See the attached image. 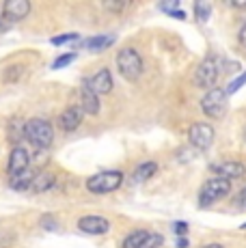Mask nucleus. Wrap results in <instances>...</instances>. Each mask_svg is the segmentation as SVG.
Returning <instances> with one entry per match:
<instances>
[{"mask_svg": "<svg viewBox=\"0 0 246 248\" xmlns=\"http://www.w3.org/2000/svg\"><path fill=\"white\" fill-rule=\"evenodd\" d=\"M54 125L44 117H28L24 121V140L37 151H46L54 145Z\"/></svg>", "mask_w": 246, "mask_h": 248, "instance_id": "1", "label": "nucleus"}, {"mask_svg": "<svg viewBox=\"0 0 246 248\" xmlns=\"http://www.w3.org/2000/svg\"><path fill=\"white\" fill-rule=\"evenodd\" d=\"M167 13H169L171 17H177V20H184V17H186V13H184L182 9H179V11H175V9H171V11H167Z\"/></svg>", "mask_w": 246, "mask_h": 248, "instance_id": "33", "label": "nucleus"}, {"mask_svg": "<svg viewBox=\"0 0 246 248\" xmlns=\"http://www.w3.org/2000/svg\"><path fill=\"white\" fill-rule=\"evenodd\" d=\"M82 119H84L82 108H80L78 104H72V106L63 108V112L56 117V125H59L61 132L72 134V132H76L80 125H82Z\"/></svg>", "mask_w": 246, "mask_h": 248, "instance_id": "10", "label": "nucleus"}, {"mask_svg": "<svg viewBox=\"0 0 246 248\" xmlns=\"http://www.w3.org/2000/svg\"><path fill=\"white\" fill-rule=\"evenodd\" d=\"M244 140H246V130H244Z\"/></svg>", "mask_w": 246, "mask_h": 248, "instance_id": "38", "label": "nucleus"}, {"mask_svg": "<svg viewBox=\"0 0 246 248\" xmlns=\"http://www.w3.org/2000/svg\"><path fill=\"white\" fill-rule=\"evenodd\" d=\"M238 205H240V207H246V188L238 194Z\"/></svg>", "mask_w": 246, "mask_h": 248, "instance_id": "34", "label": "nucleus"}, {"mask_svg": "<svg viewBox=\"0 0 246 248\" xmlns=\"http://www.w3.org/2000/svg\"><path fill=\"white\" fill-rule=\"evenodd\" d=\"M39 225H41V229H46V231H56V229H59V222H56V218L52 216V214H44V216L39 218Z\"/></svg>", "mask_w": 246, "mask_h": 248, "instance_id": "26", "label": "nucleus"}, {"mask_svg": "<svg viewBox=\"0 0 246 248\" xmlns=\"http://www.w3.org/2000/svg\"><path fill=\"white\" fill-rule=\"evenodd\" d=\"M56 181H59V177H56L54 170L39 169L35 173V177H32V184H31V190H28V192L35 194V197H39V194H46V192H50V190L56 188Z\"/></svg>", "mask_w": 246, "mask_h": 248, "instance_id": "12", "label": "nucleus"}, {"mask_svg": "<svg viewBox=\"0 0 246 248\" xmlns=\"http://www.w3.org/2000/svg\"><path fill=\"white\" fill-rule=\"evenodd\" d=\"M188 138H190V145L195 147V149L207 151L212 147V142H214L216 132L210 123H195V125H190V130H188Z\"/></svg>", "mask_w": 246, "mask_h": 248, "instance_id": "9", "label": "nucleus"}, {"mask_svg": "<svg viewBox=\"0 0 246 248\" xmlns=\"http://www.w3.org/2000/svg\"><path fill=\"white\" fill-rule=\"evenodd\" d=\"M4 138L9 140V145H24V121L22 119H9L4 125Z\"/></svg>", "mask_w": 246, "mask_h": 248, "instance_id": "17", "label": "nucleus"}, {"mask_svg": "<svg viewBox=\"0 0 246 248\" xmlns=\"http://www.w3.org/2000/svg\"><path fill=\"white\" fill-rule=\"evenodd\" d=\"M117 69L127 82H136L143 76V59L134 47H123L117 54Z\"/></svg>", "mask_w": 246, "mask_h": 248, "instance_id": "2", "label": "nucleus"}, {"mask_svg": "<svg viewBox=\"0 0 246 248\" xmlns=\"http://www.w3.org/2000/svg\"><path fill=\"white\" fill-rule=\"evenodd\" d=\"M238 39H240V44L246 46V22L240 26V32H238Z\"/></svg>", "mask_w": 246, "mask_h": 248, "instance_id": "31", "label": "nucleus"}, {"mask_svg": "<svg viewBox=\"0 0 246 248\" xmlns=\"http://www.w3.org/2000/svg\"><path fill=\"white\" fill-rule=\"evenodd\" d=\"M0 11H2V22L20 24L31 16L32 2H28V0H7V2L0 4Z\"/></svg>", "mask_w": 246, "mask_h": 248, "instance_id": "8", "label": "nucleus"}, {"mask_svg": "<svg viewBox=\"0 0 246 248\" xmlns=\"http://www.w3.org/2000/svg\"><path fill=\"white\" fill-rule=\"evenodd\" d=\"M78 39H80L78 32H65V35L52 37L50 44H52V46H65V44H74V41H78Z\"/></svg>", "mask_w": 246, "mask_h": 248, "instance_id": "24", "label": "nucleus"}, {"mask_svg": "<svg viewBox=\"0 0 246 248\" xmlns=\"http://www.w3.org/2000/svg\"><path fill=\"white\" fill-rule=\"evenodd\" d=\"M24 74H26V65H24V61H20V59L17 61L11 59L0 67V80H2V84H9V87L20 84Z\"/></svg>", "mask_w": 246, "mask_h": 248, "instance_id": "13", "label": "nucleus"}, {"mask_svg": "<svg viewBox=\"0 0 246 248\" xmlns=\"http://www.w3.org/2000/svg\"><path fill=\"white\" fill-rule=\"evenodd\" d=\"M149 237V231H145V229H138V231H132L130 235L123 240L121 248H143L145 240Z\"/></svg>", "mask_w": 246, "mask_h": 248, "instance_id": "21", "label": "nucleus"}, {"mask_svg": "<svg viewBox=\"0 0 246 248\" xmlns=\"http://www.w3.org/2000/svg\"><path fill=\"white\" fill-rule=\"evenodd\" d=\"M154 173H158V164L155 162H145V164L136 166V170L132 173V181L134 184H143L149 177H154Z\"/></svg>", "mask_w": 246, "mask_h": 248, "instance_id": "20", "label": "nucleus"}, {"mask_svg": "<svg viewBox=\"0 0 246 248\" xmlns=\"http://www.w3.org/2000/svg\"><path fill=\"white\" fill-rule=\"evenodd\" d=\"M104 7H106L108 11H123V9L127 7V2H104Z\"/></svg>", "mask_w": 246, "mask_h": 248, "instance_id": "29", "label": "nucleus"}, {"mask_svg": "<svg viewBox=\"0 0 246 248\" xmlns=\"http://www.w3.org/2000/svg\"><path fill=\"white\" fill-rule=\"evenodd\" d=\"M242 229H246V222H244V225H242Z\"/></svg>", "mask_w": 246, "mask_h": 248, "instance_id": "39", "label": "nucleus"}, {"mask_svg": "<svg viewBox=\"0 0 246 248\" xmlns=\"http://www.w3.org/2000/svg\"><path fill=\"white\" fill-rule=\"evenodd\" d=\"M218 59H214V56H207V59H203L201 63H199V67L195 71V84L201 89H216V80H218Z\"/></svg>", "mask_w": 246, "mask_h": 248, "instance_id": "6", "label": "nucleus"}, {"mask_svg": "<svg viewBox=\"0 0 246 248\" xmlns=\"http://www.w3.org/2000/svg\"><path fill=\"white\" fill-rule=\"evenodd\" d=\"M203 112L210 119H220L227 112V93L222 89H210L201 99Z\"/></svg>", "mask_w": 246, "mask_h": 248, "instance_id": "7", "label": "nucleus"}, {"mask_svg": "<svg viewBox=\"0 0 246 248\" xmlns=\"http://www.w3.org/2000/svg\"><path fill=\"white\" fill-rule=\"evenodd\" d=\"M195 13H197L199 22H207V20H210V13H212L210 2H197L195 4Z\"/></svg>", "mask_w": 246, "mask_h": 248, "instance_id": "25", "label": "nucleus"}, {"mask_svg": "<svg viewBox=\"0 0 246 248\" xmlns=\"http://www.w3.org/2000/svg\"><path fill=\"white\" fill-rule=\"evenodd\" d=\"M244 84H246V71H244L242 76H238V78H235V80H231V82H229V87H227L225 93H227V95H233V93H238V91L242 89Z\"/></svg>", "mask_w": 246, "mask_h": 248, "instance_id": "27", "label": "nucleus"}, {"mask_svg": "<svg viewBox=\"0 0 246 248\" xmlns=\"http://www.w3.org/2000/svg\"><path fill=\"white\" fill-rule=\"evenodd\" d=\"M76 59H78V52H67V54H61V56H56V59L52 61V65H50V67H52V69H65V67H67V65H72Z\"/></svg>", "mask_w": 246, "mask_h": 248, "instance_id": "22", "label": "nucleus"}, {"mask_svg": "<svg viewBox=\"0 0 246 248\" xmlns=\"http://www.w3.org/2000/svg\"><path fill=\"white\" fill-rule=\"evenodd\" d=\"M17 244V233L11 229H0V248H13Z\"/></svg>", "mask_w": 246, "mask_h": 248, "instance_id": "23", "label": "nucleus"}, {"mask_svg": "<svg viewBox=\"0 0 246 248\" xmlns=\"http://www.w3.org/2000/svg\"><path fill=\"white\" fill-rule=\"evenodd\" d=\"M214 170V177H220V179H227V181H233V179H240L246 175V166L242 162H220V164H214L212 166Z\"/></svg>", "mask_w": 246, "mask_h": 248, "instance_id": "16", "label": "nucleus"}, {"mask_svg": "<svg viewBox=\"0 0 246 248\" xmlns=\"http://www.w3.org/2000/svg\"><path fill=\"white\" fill-rule=\"evenodd\" d=\"M0 28H2V11H0Z\"/></svg>", "mask_w": 246, "mask_h": 248, "instance_id": "37", "label": "nucleus"}, {"mask_svg": "<svg viewBox=\"0 0 246 248\" xmlns=\"http://www.w3.org/2000/svg\"><path fill=\"white\" fill-rule=\"evenodd\" d=\"M76 225L87 235H106L110 231V220L104 216H97V214H87V216L78 218Z\"/></svg>", "mask_w": 246, "mask_h": 248, "instance_id": "11", "label": "nucleus"}, {"mask_svg": "<svg viewBox=\"0 0 246 248\" xmlns=\"http://www.w3.org/2000/svg\"><path fill=\"white\" fill-rule=\"evenodd\" d=\"M231 192V181L220 179V177H212L201 186V192H199V205L201 207H210V205L218 203L220 199H225Z\"/></svg>", "mask_w": 246, "mask_h": 248, "instance_id": "4", "label": "nucleus"}, {"mask_svg": "<svg viewBox=\"0 0 246 248\" xmlns=\"http://www.w3.org/2000/svg\"><path fill=\"white\" fill-rule=\"evenodd\" d=\"M188 246H190L188 237H177V248H188Z\"/></svg>", "mask_w": 246, "mask_h": 248, "instance_id": "35", "label": "nucleus"}, {"mask_svg": "<svg viewBox=\"0 0 246 248\" xmlns=\"http://www.w3.org/2000/svg\"><path fill=\"white\" fill-rule=\"evenodd\" d=\"M162 235H155V233H149V237L145 240V244H143V248H160L162 246Z\"/></svg>", "mask_w": 246, "mask_h": 248, "instance_id": "28", "label": "nucleus"}, {"mask_svg": "<svg viewBox=\"0 0 246 248\" xmlns=\"http://www.w3.org/2000/svg\"><path fill=\"white\" fill-rule=\"evenodd\" d=\"M229 7H235V9H244L246 7V0H229Z\"/></svg>", "mask_w": 246, "mask_h": 248, "instance_id": "32", "label": "nucleus"}, {"mask_svg": "<svg viewBox=\"0 0 246 248\" xmlns=\"http://www.w3.org/2000/svg\"><path fill=\"white\" fill-rule=\"evenodd\" d=\"M31 169V151L26 145H15L9 149L7 162H4V175L13 177V175H20L24 170Z\"/></svg>", "mask_w": 246, "mask_h": 248, "instance_id": "5", "label": "nucleus"}, {"mask_svg": "<svg viewBox=\"0 0 246 248\" xmlns=\"http://www.w3.org/2000/svg\"><path fill=\"white\" fill-rule=\"evenodd\" d=\"M78 95H80L78 106L82 108V112H84V114H91V117L99 114V108H102V104H99V95H95V93L91 91V87L87 84V78H84V80H82V84H80Z\"/></svg>", "mask_w": 246, "mask_h": 248, "instance_id": "15", "label": "nucleus"}, {"mask_svg": "<svg viewBox=\"0 0 246 248\" xmlns=\"http://www.w3.org/2000/svg\"><path fill=\"white\" fill-rule=\"evenodd\" d=\"M112 44H115V37L112 35H93V37H89V39H84L80 46L91 52H102V50H106V47H110Z\"/></svg>", "mask_w": 246, "mask_h": 248, "instance_id": "19", "label": "nucleus"}, {"mask_svg": "<svg viewBox=\"0 0 246 248\" xmlns=\"http://www.w3.org/2000/svg\"><path fill=\"white\" fill-rule=\"evenodd\" d=\"M37 170L35 169H28L20 175H13V177H7V188L13 190V192H28L32 184V177H35Z\"/></svg>", "mask_w": 246, "mask_h": 248, "instance_id": "18", "label": "nucleus"}, {"mask_svg": "<svg viewBox=\"0 0 246 248\" xmlns=\"http://www.w3.org/2000/svg\"><path fill=\"white\" fill-rule=\"evenodd\" d=\"M87 84L91 87V91L95 95H108L115 87V82H112V74L108 67H99L93 76H89L87 78Z\"/></svg>", "mask_w": 246, "mask_h": 248, "instance_id": "14", "label": "nucleus"}, {"mask_svg": "<svg viewBox=\"0 0 246 248\" xmlns=\"http://www.w3.org/2000/svg\"><path fill=\"white\" fill-rule=\"evenodd\" d=\"M123 184V173L121 170H102L87 179V190L91 194H110L119 190Z\"/></svg>", "mask_w": 246, "mask_h": 248, "instance_id": "3", "label": "nucleus"}, {"mask_svg": "<svg viewBox=\"0 0 246 248\" xmlns=\"http://www.w3.org/2000/svg\"><path fill=\"white\" fill-rule=\"evenodd\" d=\"M203 248H225V246H222V244H205Z\"/></svg>", "mask_w": 246, "mask_h": 248, "instance_id": "36", "label": "nucleus"}, {"mask_svg": "<svg viewBox=\"0 0 246 248\" xmlns=\"http://www.w3.org/2000/svg\"><path fill=\"white\" fill-rule=\"evenodd\" d=\"M173 231L177 233L179 237H184V235H186V231H188V225H186V222H175V225H173Z\"/></svg>", "mask_w": 246, "mask_h": 248, "instance_id": "30", "label": "nucleus"}]
</instances>
